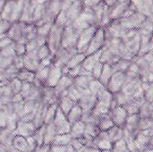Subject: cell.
<instances>
[{
  "mask_svg": "<svg viewBox=\"0 0 153 152\" xmlns=\"http://www.w3.org/2000/svg\"><path fill=\"white\" fill-rule=\"evenodd\" d=\"M97 101L91 110V114L99 118L103 115H107L110 109V104L113 99V94L106 88H103L97 93Z\"/></svg>",
  "mask_w": 153,
  "mask_h": 152,
  "instance_id": "obj_1",
  "label": "cell"
},
{
  "mask_svg": "<svg viewBox=\"0 0 153 152\" xmlns=\"http://www.w3.org/2000/svg\"><path fill=\"white\" fill-rule=\"evenodd\" d=\"M71 25L77 34H80L84 29L95 25V17L92 8L83 6L81 14L71 23Z\"/></svg>",
  "mask_w": 153,
  "mask_h": 152,
  "instance_id": "obj_2",
  "label": "cell"
},
{
  "mask_svg": "<svg viewBox=\"0 0 153 152\" xmlns=\"http://www.w3.org/2000/svg\"><path fill=\"white\" fill-rule=\"evenodd\" d=\"M64 26L54 24L51 27V30L47 37L46 44L49 47L51 53L55 55L62 47V38L64 32Z\"/></svg>",
  "mask_w": 153,
  "mask_h": 152,
  "instance_id": "obj_3",
  "label": "cell"
},
{
  "mask_svg": "<svg viewBox=\"0 0 153 152\" xmlns=\"http://www.w3.org/2000/svg\"><path fill=\"white\" fill-rule=\"evenodd\" d=\"M26 30L27 23H24L21 21L14 22L11 24L10 29L6 33V37L14 43H22L26 44Z\"/></svg>",
  "mask_w": 153,
  "mask_h": 152,
  "instance_id": "obj_4",
  "label": "cell"
},
{
  "mask_svg": "<svg viewBox=\"0 0 153 152\" xmlns=\"http://www.w3.org/2000/svg\"><path fill=\"white\" fill-rule=\"evenodd\" d=\"M146 17L147 16H145L144 14L139 12H134L132 14L126 17H122L118 20L125 30H139L142 27L143 23L144 22Z\"/></svg>",
  "mask_w": 153,
  "mask_h": 152,
  "instance_id": "obj_5",
  "label": "cell"
},
{
  "mask_svg": "<svg viewBox=\"0 0 153 152\" xmlns=\"http://www.w3.org/2000/svg\"><path fill=\"white\" fill-rule=\"evenodd\" d=\"M106 41V35H105V30L102 27H98L93 38L91 39V42L87 46L86 49L84 50L83 54L85 56H89L100 49H101L105 44Z\"/></svg>",
  "mask_w": 153,
  "mask_h": 152,
  "instance_id": "obj_6",
  "label": "cell"
},
{
  "mask_svg": "<svg viewBox=\"0 0 153 152\" xmlns=\"http://www.w3.org/2000/svg\"><path fill=\"white\" fill-rule=\"evenodd\" d=\"M134 143L139 152L152 148V129L138 131L134 137Z\"/></svg>",
  "mask_w": 153,
  "mask_h": 152,
  "instance_id": "obj_7",
  "label": "cell"
},
{
  "mask_svg": "<svg viewBox=\"0 0 153 152\" xmlns=\"http://www.w3.org/2000/svg\"><path fill=\"white\" fill-rule=\"evenodd\" d=\"M98 27L95 25H91L86 29H84L78 36L77 39V44H76V48L79 53H83L84 50L86 49L87 46L91 42V39L93 38Z\"/></svg>",
  "mask_w": 153,
  "mask_h": 152,
  "instance_id": "obj_8",
  "label": "cell"
},
{
  "mask_svg": "<svg viewBox=\"0 0 153 152\" xmlns=\"http://www.w3.org/2000/svg\"><path fill=\"white\" fill-rule=\"evenodd\" d=\"M77 53L78 51L76 47H61L54 55L53 64L55 65L64 67L69 62V60Z\"/></svg>",
  "mask_w": 153,
  "mask_h": 152,
  "instance_id": "obj_9",
  "label": "cell"
},
{
  "mask_svg": "<svg viewBox=\"0 0 153 152\" xmlns=\"http://www.w3.org/2000/svg\"><path fill=\"white\" fill-rule=\"evenodd\" d=\"M52 122L55 125L57 134H64V133H70L71 125L69 124V122L66 118V116L59 108H57L55 117Z\"/></svg>",
  "mask_w": 153,
  "mask_h": 152,
  "instance_id": "obj_10",
  "label": "cell"
},
{
  "mask_svg": "<svg viewBox=\"0 0 153 152\" xmlns=\"http://www.w3.org/2000/svg\"><path fill=\"white\" fill-rule=\"evenodd\" d=\"M125 81H126V76H125V73H122V72H115L111 78L109 79L107 86H106V89L110 92L112 93L113 95L117 93L123 87L124 83H125Z\"/></svg>",
  "mask_w": 153,
  "mask_h": 152,
  "instance_id": "obj_11",
  "label": "cell"
},
{
  "mask_svg": "<svg viewBox=\"0 0 153 152\" xmlns=\"http://www.w3.org/2000/svg\"><path fill=\"white\" fill-rule=\"evenodd\" d=\"M78 36L79 34L74 31L71 23L67 24L64 29L61 47H76Z\"/></svg>",
  "mask_w": 153,
  "mask_h": 152,
  "instance_id": "obj_12",
  "label": "cell"
},
{
  "mask_svg": "<svg viewBox=\"0 0 153 152\" xmlns=\"http://www.w3.org/2000/svg\"><path fill=\"white\" fill-rule=\"evenodd\" d=\"M97 101V96L91 93L90 90L87 89L83 91L82 95L77 101V104L81 107L83 112L91 111L93 107L95 106Z\"/></svg>",
  "mask_w": 153,
  "mask_h": 152,
  "instance_id": "obj_13",
  "label": "cell"
},
{
  "mask_svg": "<svg viewBox=\"0 0 153 152\" xmlns=\"http://www.w3.org/2000/svg\"><path fill=\"white\" fill-rule=\"evenodd\" d=\"M108 115L111 117L115 125L124 128V125L126 124L128 114L123 106H119V105L117 106L115 108L111 109L108 112Z\"/></svg>",
  "mask_w": 153,
  "mask_h": 152,
  "instance_id": "obj_14",
  "label": "cell"
},
{
  "mask_svg": "<svg viewBox=\"0 0 153 152\" xmlns=\"http://www.w3.org/2000/svg\"><path fill=\"white\" fill-rule=\"evenodd\" d=\"M82 9H83L82 1V0H75L65 10H64L68 24L72 23L81 14Z\"/></svg>",
  "mask_w": 153,
  "mask_h": 152,
  "instance_id": "obj_15",
  "label": "cell"
},
{
  "mask_svg": "<svg viewBox=\"0 0 153 152\" xmlns=\"http://www.w3.org/2000/svg\"><path fill=\"white\" fill-rule=\"evenodd\" d=\"M62 68L63 67L55 65L54 64H52L49 66V73H48V76L45 86L54 88L56 85V83L58 82V81L60 80V78L64 74Z\"/></svg>",
  "mask_w": 153,
  "mask_h": 152,
  "instance_id": "obj_16",
  "label": "cell"
},
{
  "mask_svg": "<svg viewBox=\"0 0 153 152\" xmlns=\"http://www.w3.org/2000/svg\"><path fill=\"white\" fill-rule=\"evenodd\" d=\"M93 143L95 148L101 151H112L113 143L108 140L107 131L100 132L93 140Z\"/></svg>",
  "mask_w": 153,
  "mask_h": 152,
  "instance_id": "obj_17",
  "label": "cell"
},
{
  "mask_svg": "<svg viewBox=\"0 0 153 152\" xmlns=\"http://www.w3.org/2000/svg\"><path fill=\"white\" fill-rule=\"evenodd\" d=\"M36 127L32 122H24L22 120H18L15 128V133L25 138L31 136L36 131Z\"/></svg>",
  "mask_w": 153,
  "mask_h": 152,
  "instance_id": "obj_18",
  "label": "cell"
},
{
  "mask_svg": "<svg viewBox=\"0 0 153 152\" xmlns=\"http://www.w3.org/2000/svg\"><path fill=\"white\" fill-rule=\"evenodd\" d=\"M136 12H139L145 16L152 15V0H130Z\"/></svg>",
  "mask_w": 153,
  "mask_h": 152,
  "instance_id": "obj_19",
  "label": "cell"
},
{
  "mask_svg": "<svg viewBox=\"0 0 153 152\" xmlns=\"http://www.w3.org/2000/svg\"><path fill=\"white\" fill-rule=\"evenodd\" d=\"M101 54H102V48L89 55V56H86V57L84 58V60L82 61V66L83 67V69H85L86 71L90 72L91 71V69L93 68V66L100 61V56H101Z\"/></svg>",
  "mask_w": 153,
  "mask_h": 152,
  "instance_id": "obj_20",
  "label": "cell"
},
{
  "mask_svg": "<svg viewBox=\"0 0 153 152\" xmlns=\"http://www.w3.org/2000/svg\"><path fill=\"white\" fill-rule=\"evenodd\" d=\"M73 80L74 79L72 77L68 76L67 74H63L62 75V77L60 78V80L58 81L56 85L53 88L54 90H55V93H56V95L57 96L58 99L67 90V88L73 84Z\"/></svg>",
  "mask_w": 153,
  "mask_h": 152,
  "instance_id": "obj_21",
  "label": "cell"
},
{
  "mask_svg": "<svg viewBox=\"0 0 153 152\" xmlns=\"http://www.w3.org/2000/svg\"><path fill=\"white\" fill-rule=\"evenodd\" d=\"M145 99L144 98H140V99H130L126 105H124L123 107L125 108V109L126 110L128 116L129 115H134V114H138L140 108L142 107V105L144 103Z\"/></svg>",
  "mask_w": 153,
  "mask_h": 152,
  "instance_id": "obj_22",
  "label": "cell"
},
{
  "mask_svg": "<svg viewBox=\"0 0 153 152\" xmlns=\"http://www.w3.org/2000/svg\"><path fill=\"white\" fill-rule=\"evenodd\" d=\"M77 102H75L74 100L71 99L70 98H68L65 95H63L61 97H59L58 101H57V105H58V108L66 116L70 110L74 107V105Z\"/></svg>",
  "mask_w": 153,
  "mask_h": 152,
  "instance_id": "obj_23",
  "label": "cell"
},
{
  "mask_svg": "<svg viewBox=\"0 0 153 152\" xmlns=\"http://www.w3.org/2000/svg\"><path fill=\"white\" fill-rule=\"evenodd\" d=\"M56 131L55 128V125L53 122H50L48 124L45 125V133H44V140L43 144L51 145L54 142V139L56 135Z\"/></svg>",
  "mask_w": 153,
  "mask_h": 152,
  "instance_id": "obj_24",
  "label": "cell"
},
{
  "mask_svg": "<svg viewBox=\"0 0 153 152\" xmlns=\"http://www.w3.org/2000/svg\"><path fill=\"white\" fill-rule=\"evenodd\" d=\"M12 146L13 149H15L16 151L20 152H30V149H29L27 139L25 137L18 135V134H16L14 136V138L13 140Z\"/></svg>",
  "mask_w": 153,
  "mask_h": 152,
  "instance_id": "obj_25",
  "label": "cell"
},
{
  "mask_svg": "<svg viewBox=\"0 0 153 152\" xmlns=\"http://www.w3.org/2000/svg\"><path fill=\"white\" fill-rule=\"evenodd\" d=\"M69 133L71 134L73 139H78L82 137L85 133V124L82 120L74 123L73 125H71Z\"/></svg>",
  "mask_w": 153,
  "mask_h": 152,
  "instance_id": "obj_26",
  "label": "cell"
},
{
  "mask_svg": "<svg viewBox=\"0 0 153 152\" xmlns=\"http://www.w3.org/2000/svg\"><path fill=\"white\" fill-rule=\"evenodd\" d=\"M108 140L114 144L115 142L124 139V129L122 127L114 125L109 130L107 131Z\"/></svg>",
  "mask_w": 153,
  "mask_h": 152,
  "instance_id": "obj_27",
  "label": "cell"
},
{
  "mask_svg": "<svg viewBox=\"0 0 153 152\" xmlns=\"http://www.w3.org/2000/svg\"><path fill=\"white\" fill-rule=\"evenodd\" d=\"M92 80H93V77L91 76V74L80 75V76H76L74 78L73 84L81 90H87Z\"/></svg>",
  "mask_w": 153,
  "mask_h": 152,
  "instance_id": "obj_28",
  "label": "cell"
},
{
  "mask_svg": "<svg viewBox=\"0 0 153 152\" xmlns=\"http://www.w3.org/2000/svg\"><path fill=\"white\" fill-rule=\"evenodd\" d=\"M16 135L15 132L8 129V128H3L0 133V143L5 145L6 147H12L13 140L14 136Z\"/></svg>",
  "mask_w": 153,
  "mask_h": 152,
  "instance_id": "obj_29",
  "label": "cell"
},
{
  "mask_svg": "<svg viewBox=\"0 0 153 152\" xmlns=\"http://www.w3.org/2000/svg\"><path fill=\"white\" fill-rule=\"evenodd\" d=\"M114 70L111 65L108 64H103V68H102V72L99 78V82L106 88L109 79L111 78L112 74L114 73Z\"/></svg>",
  "mask_w": 153,
  "mask_h": 152,
  "instance_id": "obj_30",
  "label": "cell"
},
{
  "mask_svg": "<svg viewBox=\"0 0 153 152\" xmlns=\"http://www.w3.org/2000/svg\"><path fill=\"white\" fill-rule=\"evenodd\" d=\"M82 114H83V111L82 109L81 108V107L76 103L74 105V107L70 110V112L66 115V118L69 122L70 125H73L74 123L77 122V121H80L82 119Z\"/></svg>",
  "mask_w": 153,
  "mask_h": 152,
  "instance_id": "obj_31",
  "label": "cell"
},
{
  "mask_svg": "<svg viewBox=\"0 0 153 152\" xmlns=\"http://www.w3.org/2000/svg\"><path fill=\"white\" fill-rule=\"evenodd\" d=\"M97 125H98V126H99V128H100V130L101 132H106V131L109 130L111 127H113L115 125L108 114L100 116L98 118Z\"/></svg>",
  "mask_w": 153,
  "mask_h": 152,
  "instance_id": "obj_32",
  "label": "cell"
},
{
  "mask_svg": "<svg viewBox=\"0 0 153 152\" xmlns=\"http://www.w3.org/2000/svg\"><path fill=\"white\" fill-rule=\"evenodd\" d=\"M84 90H81V89L77 88L75 85L72 84L71 86H69V87L67 88V90H66L61 96L65 95V96H67L68 98H70L71 99H73V100H74L75 102H77V101L79 100V99L81 98V96L82 95V93H83ZM61 96H60V97H61Z\"/></svg>",
  "mask_w": 153,
  "mask_h": 152,
  "instance_id": "obj_33",
  "label": "cell"
},
{
  "mask_svg": "<svg viewBox=\"0 0 153 152\" xmlns=\"http://www.w3.org/2000/svg\"><path fill=\"white\" fill-rule=\"evenodd\" d=\"M16 78L19 79L22 82L33 83L34 79H35V73L29 71L25 68H22L18 71L16 74Z\"/></svg>",
  "mask_w": 153,
  "mask_h": 152,
  "instance_id": "obj_34",
  "label": "cell"
},
{
  "mask_svg": "<svg viewBox=\"0 0 153 152\" xmlns=\"http://www.w3.org/2000/svg\"><path fill=\"white\" fill-rule=\"evenodd\" d=\"M152 103L144 101V103L142 105V107L139 109L138 115L141 119L143 118H152Z\"/></svg>",
  "mask_w": 153,
  "mask_h": 152,
  "instance_id": "obj_35",
  "label": "cell"
},
{
  "mask_svg": "<svg viewBox=\"0 0 153 152\" xmlns=\"http://www.w3.org/2000/svg\"><path fill=\"white\" fill-rule=\"evenodd\" d=\"M57 108H58L57 103H54L52 105L48 106V108L46 109V112L44 114V124L45 125L46 124H48V123H50V122L53 121Z\"/></svg>",
  "mask_w": 153,
  "mask_h": 152,
  "instance_id": "obj_36",
  "label": "cell"
},
{
  "mask_svg": "<svg viewBox=\"0 0 153 152\" xmlns=\"http://www.w3.org/2000/svg\"><path fill=\"white\" fill-rule=\"evenodd\" d=\"M72 139L73 138H72L70 133L56 134L52 144L53 145H58V146H66V145H68L71 142Z\"/></svg>",
  "mask_w": 153,
  "mask_h": 152,
  "instance_id": "obj_37",
  "label": "cell"
},
{
  "mask_svg": "<svg viewBox=\"0 0 153 152\" xmlns=\"http://www.w3.org/2000/svg\"><path fill=\"white\" fill-rule=\"evenodd\" d=\"M86 57V56L83 54V53H77V54H75L70 60H69V62L65 65V68H67L68 70L69 69H72V68H74V67H75V66H77V65H81L82 63V61L84 60V58Z\"/></svg>",
  "mask_w": 153,
  "mask_h": 152,
  "instance_id": "obj_38",
  "label": "cell"
},
{
  "mask_svg": "<svg viewBox=\"0 0 153 152\" xmlns=\"http://www.w3.org/2000/svg\"><path fill=\"white\" fill-rule=\"evenodd\" d=\"M52 25H53V23H51V22H44L39 26H37V37L47 39V37L51 30Z\"/></svg>",
  "mask_w": 153,
  "mask_h": 152,
  "instance_id": "obj_39",
  "label": "cell"
},
{
  "mask_svg": "<svg viewBox=\"0 0 153 152\" xmlns=\"http://www.w3.org/2000/svg\"><path fill=\"white\" fill-rule=\"evenodd\" d=\"M143 98L145 101L152 103V82H143Z\"/></svg>",
  "mask_w": 153,
  "mask_h": 152,
  "instance_id": "obj_40",
  "label": "cell"
},
{
  "mask_svg": "<svg viewBox=\"0 0 153 152\" xmlns=\"http://www.w3.org/2000/svg\"><path fill=\"white\" fill-rule=\"evenodd\" d=\"M131 62L132 61H129V60H126V59H122L121 58L117 62H116L114 65H111L113 67L114 72H122V73H125L126 70L130 65Z\"/></svg>",
  "mask_w": 153,
  "mask_h": 152,
  "instance_id": "obj_41",
  "label": "cell"
},
{
  "mask_svg": "<svg viewBox=\"0 0 153 152\" xmlns=\"http://www.w3.org/2000/svg\"><path fill=\"white\" fill-rule=\"evenodd\" d=\"M101 131L100 130L97 123H87L85 124V133L92 138H95Z\"/></svg>",
  "mask_w": 153,
  "mask_h": 152,
  "instance_id": "obj_42",
  "label": "cell"
},
{
  "mask_svg": "<svg viewBox=\"0 0 153 152\" xmlns=\"http://www.w3.org/2000/svg\"><path fill=\"white\" fill-rule=\"evenodd\" d=\"M44 133H45V125H43L42 126L39 127L38 129H36V131L32 134V137L35 139V141H36L38 145H42L43 144Z\"/></svg>",
  "mask_w": 153,
  "mask_h": 152,
  "instance_id": "obj_43",
  "label": "cell"
},
{
  "mask_svg": "<svg viewBox=\"0 0 153 152\" xmlns=\"http://www.w3.org/2000/svg\"><path fill=\"white\" fill-rule=\"evenodd\" d=\"M7 83H8L9 87L11 88V90H13V94H14V95H15V94L20 93L21 89H22V82L19 79H17V78L15 77V78H13V79L10 80Z\"/></svg>",
  "mask_w": 153,
  "mask_h": 152,
  "instance_id": "obj_44",
  "label": "cell"
},
{
  "mask_svg": "<svg viewBox=\"0 0 153 152\" xmlns=\"http://www.w3.org/2000/svg\"><path fill=\"white\" fill-rule=\"evenodd\" d=\"M37 54H38L39 59L41 61L44 58H46L48 56H50L52 53H51L49 47H48V45L47 44H44V45H42V46H40L39 47L37 48Z\"/></svg>",
  "mask_w": 153,
  "mask_h": 152,
  "instance_id": "obj_45",
  "label": "cell"
},
{
  "mask_svg": "<svg viewBox=\"0 0 153 152\" xmlns=\"http://www.w3.org/2000/svg\"><path fill=\"white\" fill-rule=\"evenodd\" d=\"M111 152H130L127 146H126V142L124 139L115 142L113 144V148Z\"/></svg>",
  "mask_w": 153,
  "mask_h": 152,
  "instance_id": "obj_46",
  "label": "cell"
},
{
  "mask_svg": "<svg viewBox=\"0 0 153 152\" xmlns=\"http://www.w3.org/2000/svg\"><path fill=\"white\" fill-rule=\"evenodd\" d=\"M152 118H143V119L140 118V121L138 124V131L152 129Z\"/></svg>",
  "mask_w": 153,
  "mask_h": 152,
  "instance_id": "obj_47",
  "label": "cell"
},
{
  "mask_svg": "<svg viewBox=\"0 0 153 152\" xmlns=\"http://www.w3.org/2000/svg\"><path fill=\"white\" fill-rule=\"evenodd\" d=\"M103 88H105V87L99 82V80L93 79V80L91 82V83H90V85H89V87H88V90H90L91 93H92V94H94V95H97V93H98L100 90H102Z\"/></svg>",
  "mask_w": 153,
  "mask_h": 152,
  "instance_id": "obj_48",
  "label": "cell"
},
{
  "mask_svg": "<svg viewBox=\"0 0 153 152\" xmlns=\"http://www.w3.org/2000/svg\"><path fill=\"white\" fill-rule=\"evenodd\" d=\"M102 68H103V63H101L100 61L98 62L93 66V68L91 71V74L93 77V79L99 80V78H100V76L101 74V72H102Z\"/></svg>",
  "mask_w": 153,
  "mask_h": 152,
  "instance_id": "obj_49",
  "label": "cell"
},
{
  "mask_svg": "<svg viewBox=\"0 0 153 152\" xmlns=\"http://www.w3.org/2000/svg\"><path fill=\"white\" fill-rule=\"evenodd\" d=\"M12 22H10L9 21L6 20H0V35H4L6 36V33L8 31V30L10 29Z\"/></svg>",
  "mask_w": 153,
  "mask_h": 152,
  "instance_id": "obj_50",
  "label": "cell"
},
{
  "mask_svg": "<svg viewBox=\"0 0 153 152\" xmlns=\"http://www.w3.org/2000/svg\"><path fill=\"white\" fill-rule=\"evenodd\" d=\"M82 1L84 7H90V8H92L102 2V0H82Z\"/></svg>",
  "mask_w": 153,
  "mask_h": 152,
  "instance_id": "obj_51",
  "label": "cell"
},
{
  "mask_svg": "<svg viewBox=\"0 0 153 152\" xmlns=\"http://www.w3.org/2000/svg\"><path fill=\"white\" fill-rule=\"evenodd\" d=\"M26 139H27V142H28V145H29L30 151L33 152L34 151V150L36 149V147L38 146V144H37V142H36L35 139L32 137V135H31V136L27 137Z\"/></svg>",
  "mask_w": 153,
  "mask_h": 152,
  "instance_id": "obj_52",
  "label": "cell"
},
{
  "mask_svg": "<svg viewBox=\"0 0 153 152\" xmlns=\"http://www.w3.org/2000/svg\"><path fill=\"white\" fill-rule=\"evenodd\" d=\"M7 124V117L3 110H0V127L5 128Z\"/></svg>",
  "mask_w": 153,
  "mask_h": 152,
  "instance_id": "obj_53",
  "label": "cell"
},
{
  "mask_svg": "<svg viewBox=\"0 0 153 152\" xmlns=\"http://www.w3.org/2000/svg\"><path fill=\"white\" fill-rule=\"evenodd\" d=\"M50 145L48 144H42V145H38L33 152H49Z\"/></svg>",
  "mask_w": 153,
  "mask_h": 152,
  "instance_id": "obj_54",
  "label": "cell"
},
{
  "mask_svg": "<svg viewBox=\"0 0 153 152\" xmlns=\"http://www.w3.org/2000/svg\"><path fill=\"white\" fill-rule=\"evenodd\" d=\"M49 152H65V146H58V145H50Z\"/></svg>",
  "mask_w": 153,
  "mask_h": 152,
  "instance_id": "obj_55",
  "label": "cell"
},
{
  "mask_svg": "<svg viewBox=\"0 0 153 152\" xmlns=\"http://www.w3.org/2000/svg\"><path fill=\"white\" fill-rule=\"evenodd\" d=\"M102 2H103L105 4H107L108 6L111 7L112 5H114V4H116L117 0H102Z\"/></svg>",
  "mask_w": 153,
  "mask_h": 152,
  "instance_id": "obj_56",
  "label": "cell"
},
{
  "mask_svg": "<svg viewBox=\"0 0 153 152\" xmlns=\"http://www.w3.org/2000/svg\"><path fill=\"white\" fill-rule=\"evenodd\" d=\"M65 152H77L75 150H74V148L69 143L68 145H66L65 146Z\"/></svg>",
  "mask_w": 153,
  "mask_h": 152,
  "instance_id": "obj_57",
  "label": "cell"
},
{
  "mask_svg": "<svg viewBox=\"0 0 153 152\" xmlns=\"http://www.w3.org/2000/svg\"><path fill=\"white\" fill-rule=\"evenodd\" d=\"M9 151V147H6L5 145L0 143V152H8Z\"/></svg>",
  "mask_w": 153,
  "mask_h": 152,
  "instance_id": "obj_58",
  "label": "cell"
},
{
  "mask_svg": "<svg viewBox=\"0 0 153 152\" xmlns=\"http://www.w3.org/2000/svg\"><path fill=\"white\" fill-rule=\"evenodd\" d=\"M101 152H111V151H101Z\"/></svg>",
  "mask_w": 153,
  "mask_h": 152,
  "instance_id": "obj_59",
  "label": "cell"
},
{
  "mask_svg": "<svg viewBox=\"0 0 153 152\" xmlns=\"http://www.w3.org/2000/svg\"><path fill=\"white\" fill-rule=\"evenodd\" d=\"M2 129H3V128H2V127H0V133H1V131H2Z\"/></svg>",
  "mask_w": 153,
  "mask_h": 152,
  "instance_id": "obj_60",
  "label": "cell"
}]
</instances>
